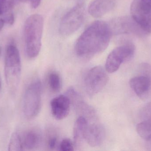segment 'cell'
I'll return each instance as SVG.
<instances>
[{"instance_id":"1","label":"cell","mask_w":151,"mask_h":151,"mask_svg":"<svg viewBox=\"0 0 151 151\" xmlns=\"http://www.w3.org/2000/svg\"><path fill=\"white\" fill-rule=\"evenodd\" d=\"M111 35L108 24L101 20L93 22L76 41V55L87 59L103 52L108 47Z\"/></svg>"},{"instance_id":"2","label":"cell","mask_w":151,"mask_h":151,"mask_svg":"<svg viewBox=\"0 0 151 151\" xmlns=\"http://www.w3.org/2000/svg\"><path fill=\"white\" fill-rule=\"evenodd\" d=\"M43 24V17L38 14L31 15L25 22V49L26 54L29 58H35L40 51Z\"/></svg>"},{"instance_id":"3","label":"cell","mask_w":151,"mask_h":151,"mask_svg":"<svg viewBox=\"0 0 151 151\" xmlns=\"http://www.w3.org/2000/svg\"><path fill=\"white\" fill-rule=\"evenodd\" d=\"M21 64L19 51L16 46L7 47L5 56L4 74L6 83L10 91H17L20 82Z\"/></svg>"},{"instance_id":"4","label":"cell","mask_w":151,"mask_h":151,"mask_svg":"<svg viewBox=\"0 0 151 151\" xmlns=\"http://www.w3.org/2000/svg\"><path fill=\"white\" fill-rule=\"evenodd\" d=\"M42 85L38 79L33 80L26 89L23 100V111L27 119L34 118L41 106Z\"/></svg>"},{"instance_id":"5","label":"cell","mask_w":151,"mask_h":151,"mask_svg":"<svg viewBox=\"0 0 151 151\" xmlns=\"http://www.w3.org/2000/svg\"><path fill=\"white\" fill-rule=\"evenodd\" d=\"M85 9L82 4H76L63 17L59 25V32L62 35L68 36L74 33L83 23Z\"/></svg>"},{"instance_id":"6","label":"cell","mask_w":151,"mask_h":151,"mask_svg":"<svg viewBox=\"0 0 151 151\" xmlns=\"http://www.w3.org/2000/svg\"><path fill=\"white\" fill-rule=\"evenodd\" d=\"M135 51L134 45L131 43L115 48L106 59L105 68L106 71L109 73H113L118 71L123 62L133 57Z\"/></svg>"},{"instance_id":"7","label":"cell","mask_w":151,"mask_h":151,"mask_svg":"<svg viewBox=\"0 0 151 151\" xmlns=\"http://www.w3.org/2000/svg\"><path fill=\"white\" fill-rule=\"evenodd\" d=\"M109 80L107 72L101 66H96L88 72L84 79V87L89 96H94L106 86Z\"/></svg>"},{"instance_id":"8","label":"cell","mask_w":151,"mask_h":151,"mask_svg":"<svg viewBox=\"0 0 151 151\" xmlns=\"http://www.w3.org/2000/svg\"><path fill=\"white\" fill-rule=\"evenodd\" d=\"M109 25L112 35L134 34L139 36L146 35L132 17L124 16L113 19Z\"/></svg>"},{"instance_id":"9","label":"cell","mask_w":151,"mask_h":151,"mask_svg":"<svg viewBox=\"0 0 151 151\" xmlns=\"http://www.w3.org/2000/svg\"><path fill=\"white\" fill-rule=\"evenodd\" d=\"M66 95L69 97L71 103L74 106L76 111L87 120L95 118V112L78 94L74 88H70L67 90Z\"/></svg>"},{"instance_id":"10","label":"cell","mask_w":151,"mask_h":151,"mask_svg":"<svg viewBox=\"0 0 151 151\" xmlns=\"http://www.w3.org/2000/svg\"><path fill=\"white\" fill-rule=\"evenodd\" d=\"M71 102L66 95L54 98L50 102L51 113L54 118L62 120L67 117L70 113Z\"/></svg>"},{"instance_id":"11","label":"cell","mask_w":151,"mask_h":151,"mask_svg":"<svg viewBox=\"0 0 151 151\" xmlns=\"http://www.w3.org/2000/svg\"><path fill=\"white\" fill-rule=\"evenodd\" d=\"M106 131L102 124L98 122L88 123L85 133V142L91 147L100 146L105 138Z\"/></svg>"},{"instance_id":"12","label":"cell","mask_w":151,"mask_h":151,"mask_svg":"<svg viewBox=\"0 0 151 151\" xmlns=\"http://www.w3.org/2000/svg\"><path fill=\"white\" fill-rule=\"evenodd\" d=\"M131 17L146 35L151 33V12L144 11L134 4L130 6Z\"/></svg>"},{"instance_id":"13","label":"cell","mask_w":151,"mask_h":151,"mask_svg":"<svg viewBox=\"0 0 151 151\" xmlns=\"http://www.w3.org/2000/svg\"><path fill=\"white\" fill-rule=\"evenodd\" d=\"M129 86L134 92L141 98L145 97L151 87V79L146 76L138 75L130 79Z\"/></svg>"},{"instance_id":"14","label":"cell","mask_w":151,"mask_h":151,"mask_svg":"<svg viewBox=\"0 0 151 151\" xmlns=\"http://www.w3.org/2000/svg\"><path fill=\"white\" fill-rule=\"evenodd\" d=\"M115 4V0H94L89 5L88 11L93 17H101L111 11Z\"/></svg>"},{"instance_id":"15","label":"cell","mask_w":151,"mask_h":151,"mask_svg":"<svg viewBox=\"0 0 151 151\" xmlns=\"http://www.w3.org/2000/svg\"><path fill=\"white\" fill-rule=\"evenodd\" d=\"M88 121L83 116H80L76 119L73 127V143L75 148H81L85 141V133Z\"/></svg>"},{"instance_id":"16","label":"cell","mask_w":151,"mask_h":151,"mask_svg":"<svg viewBox=\"0 0 151 151\" xmlns=\"http://www.w3.org/2000/svg\"><path fill=\"white\" fill-rule=\"evenodd\" d=\"M24 148L27 150H33L37 148L41 142L40 133L35 130H28L24 134L22 139Z\"/></svg>"},{"instance_id":"17","label":"cell","mask_w":151,"mask_h":151,"mask_svg":"<svg viewBox=\"0 0 151 151\" xmlns=\"http://www.w3.org/2000/svg\"><path fill=\"white\" fill-rule=\"evenodd\" d=\"M48 83L51 91L54 93L59 92L62 88V79L60 74L56 72H52L49 74Z\"/></svg>"},{"instance_id":"18","label":"cell","mask_w":151,"mask_h":151,"mask_svg":"<svg viewBox=\"0 0 151 151\" xmlns=\"http://www.w3.org/2000/svg\"><path fill=\"white\" fill-rule=\"evenodd\" d=\"M24 148L22 139L19 134L14 132L11 135L8 145L9 151H22Z\"/></svg>"},{"instance_id":"19","label":"cell","mask_w":151,"mask_h":151,"mask_svg":"<svg viewBox=\"0 0 151 151\" xmlns=\"http://www.w3.org/2000/svg\"><path fill=\"white\" fill-rule=\"evenodd\" d=\"M137 134L144 140L147 141L151 137V123L141 121L136 126Z\"/></svg>"},{"instance_id":"20","label":"cell","mask_w":151,"mask_h":151,"mask_svg":"<svg viewBox=\"0 0 151 151\" xmlns=\"http://www.w3.org/2000/svg\"><path fill=\"white\" fill-rule=\"evenodd\" d=\"M17 0H0V15L12 12Z\"/></svg>"},{"instance_id":"21","label":"cell","mask_w":151,"mask_h":151,"mask_svg":"<svg viewBox=\"0 0 151 151\" xmlns=\"http://www.w3.org/2000/svg\"><path fill=\"white\" fill-rule=\"evenodd\" d=\"M140 117L141 121H148L151 123V102L142 108Z\"/></svg>"},{"instance_id":"22","label":"cell","mask_w":151,"mask_h":151,"mask_svg":"<svg viewBox=\"0 0 151 151\" xmlns=\"http://www.w3.org/2000/svg\"><path fill=\"white\" fill-rule=\"evenodd\" d=\"M132 3L141 9L151 12V0H134Z\"/></svg>"},{"instance_id":"23","label":"cell","mask_w":151,"mask_h":151,"mask_svg":"<svg viewBox=\"0 0 151 151\" xmlns=\"http://www.w3.org/2000/svg\"><path fill=\"white\" fill-rule=\"evenodd\" d=\"M59 150L62 151H73L75 148L74 143L68 138L63 139L59 145Z\"/></svg>"},{"instance_id":"24","label":"cell","mask_w":151,"mask_h":151,"mask_svg":"<svg viewBox=\"0 0 151 151\" xmlns=\"http://www.w3.org/2000/svg\"><path fill=\"white\" fill-rule=\"evenodd\" d=\"M139 75L146 76L151 79V66L148 63H142L138 69Z\"/></svg>"},{"instance_id":"25","label":"cell","mask_w":151,"mask_h":151,"mask_svg":"<svg viewBox=\"0 0 151 151\" xmlns=\"http://www.w3.org/2000/svg\"><path fill=\"white\" fill-rule=\"evenodd\" d=\"M47 147L50 150H55L58 145V137L55 134H51L48 136L47 141Z\"/></svg>"},{"instance_id":"26","label":"cell","mask_w":151,"mask_h":151,"mask_svg":"<svg viewBox=\"0 0 151 151\" xmlns=\"http://www.w3.org/2000/svg\"><path fill=\"white\" fill-rule=\"evenodd\" d=\"M3 19L4 23L12 25L14 23V17L12 12H9L4 15Z\"/></svg>"},{"instance_id":"27","label":"cell","mask_w":151,"mask_h":151,"mask_svg":"<svg viewBox=\"0 0 151 151\" xmlns=\"http://www.w3.org/2000/svg\"><path fill=\"white\" fill-rule=\"evenodd\" d=\"M146 141L147 142V145H148V148H150L151 150V137Z\"/></svg>"},{"instance_id":"28","label":"cell","mask_w":151,"mask_h":151,"mask_svg":"<svg viewBox=\"0 0 151 151\" xmlns=\"http://www.w3.org/2000/svg\"><path fill=\"white\" fill-rule=\"evenodd\" d=\"M17 1H19L20 2H26L27 1H30L31 0H17Z\"/></svg>"},{"instance_id":"29","label":"cell","mask_w":151,"mask_h":151,"mask_svg":"<svg viewBox=\"0 0 151 151\" xmlns=\"http://www.w3.org/2000/svg\"><path fill=\"white\" fill-rule=\"evenodd\" d=\"M1 47L0 46V56H1Z\"/></svg>"},{"instance_id":"30","label":"cell","mask_w":151,"mask_h":151,"mask_svg":"<svg viewBox=\"0 0 151 151\" xmlns=\"http://www.w3.org/2000/svg\"><path fill=\"white\" fill-rule=\"evenodd\" d=\"M1 79H0V89H1Z\"/></svg>"}]
</instances>
